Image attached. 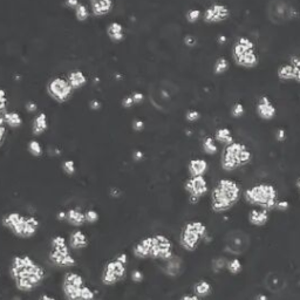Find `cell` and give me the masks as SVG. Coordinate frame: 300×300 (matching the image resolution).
I'll list each match as a JSON object with an SVG mask.
<instances>
[{
  "instance_id": "f1b7e54d",
  "label": "cell",
  "mask_w": 300,
  "mask_h": 300,
  "mask_svg": "<svg viewBox=\"0 0 300 300\" xmlns=\"http://www.w3.org/2000/svg\"><path fill=\"white\" fill-rule=\"evenodd\" d=\"M213 137H215L216 142H218L219 144L224 145V147H227V145L234 143V142H235L231 130L227 127L218 128V129L216 130L215 136H213Z\"/></svg>"
},
{
  "instance_id": "7bdbcfd3",
  "label": "cell",
  "mask_w": 300,
  "mask_h": 300,
  "mask_svg": "<svg viewBox=\"0 0 300 300\" xmlns=\"http://www.w3.org/2000/svg\"><path fill=\"white\" fill-rule=\"evenodd\" d=\"M7 107V95L6 92L3 88H0V117L4 116V114L6 113Z\"/></svg>"
},
{
  "instance_id": "74e56055",
  "label": "cell",
  "mask_w": 300,
  "mask_h": 300,
  "mask_svg": "<svg viewBox=\"0 0 300 300\" xmlns=\"http://www.w3.org/2000/svg\"><path fill=\"white\" fill-rule=\"evenodd\" d=\"M202 12L197 9H192V10H189L187 14H185V19H187L188 23L190 24H195L197 23V21L202 18Z\"/></svg>"
},
{
  "instance_id": "603a6c76",
  "label": "cell",
  "mask_w": 300,
  "mask_h": 300,
  "mask_svg": "<svg viewBox=\"0 0 300 300\" xmlns=\"http://www.w3.org/2000/svg\"><path fill=\"white\" fill-rule=\"evenodd\" d=\"M68 245L72 250H82L86 249L88 246V237L84 231L80 229L74 230L72 234L69 235Z\"/></svg>"
},
{
  "instance_id": "4fadbf2b",
  "label": "cell",
  "mask_w": 300,
  "mask_h": 300,
  "mask_svg": "<svg viewBox=\"0 0 300 300\" xmlns=\"http://www.w3.org/2000/svg\"><path fill=\"white\" fill-rule=\"evenodd\" d=\"M251 245V239L245 231L235 229L229 231L224 238L225 252L232 256H242L248 251Z\"/></svg>"
},
{
  "instance_id": "bcb514c9",
  "label": "cell",
  "mask_w": 300,
  "mask_h": 300,
  "mask_svg": "<svg viewBox=\"0 0 300 300\" xmlns=\"http://www.w3.org/2000/svg\"><path fill=\"white\" fill-rule=\"evenodd\" d=\"M144 279V274L141 272V271H134L133 273H131V280L134 281V283H142Z\"/></svg>"
},
{
  "instance_id": "6f0895ef",
  "label": "cell",
  "mask_w": 300,
  "mask_h": 300,
  "mask_svg": "<svg viewBox=\"0 0 300 300\" xmlns=\"http://www.w3.org/2000/svg\"><path fill=\"white\" fill-rule=\"evenodd\" d=\"M180 300H201V298L197 297L196 294H184Z\"/></svg>"
},
{
  "instance_id": "8d00e7d4",
  "label": "cell",
  "mask_w": 300,
  "mask_h": 300,
  "mask_svg": "<svg viewBox=\"0 0 300 300\" xmlns=\"http://www.w3.org/2000/svg\"><path fill=\"white\" fill-rule=\"evenodd\" d=\"M28 152H30L31 155L34 157L41 156L42 155V147H41L40 142L37 140L30 141V143H28Z\"/></svg>"
},
{
  "instance_id": "d6a6232c",
  "label": "cell",
  "mask_w": 300,
  "mask_h": 300,
  "mask_svg": "<svg viewBox=\"0 0 300 300\" xmlns=\"http://www.w3.org/2000/svg\"><path fill=\"white\" fill-rule=\"evenodd\" d=\"M202 149H203V152H204V154H206V155H209V156L216 155V153L218 152V147H217V144H216L215 137L206 136L202 142Z\"/></svg>"
},
{
  "instance_id": "277c9868",
  "label": "cell",
  "mask_w": 300,
  "mask_h": 300,
  "mask_svg": "<svg viewBox=\"0 0 300 300\" xmlns=\"http://www.w3.org/2000/svg\"><path fill=\"white\" fill-rule=\"evenodd\" d=\"M3 227L11 234L21 239L34 237L40 228V220L34 216H26L20 212H9L2 218Z\"/></svg>"
},
{
  "instance_id": "7402d4cb",
  "label": "cell",
  "mask_w": 300,
  "mask_h": 300,
  "mask_svg": "<svg viewBox=\"0 0 300 300\" xmlns=\"http://www.w3.org/2000/svg\"><path fill=\"white\" fill-rule=\"evenodd\" d=\"M113 7V0H91V10L94 17H106L107 14L112 12Z\"/></svg>"
},
{
  "instance_id": "cb8c5ba5",
  "label": "cell",
  "mask_w": 300,
  "mask_h": 300,
  "mask_svg": "<svg viewBox=\"0 0 300 300\" xmlns=\"http://www.w3.org/2000/svg\"><path fill=\"white\" fill-rule=\"evenodd\" d=\"M209 164L203 159H194L188 163V173L190 177L204 176L208 173Z\"/></svg>"
},
{
  "instance_id": "d4e9b609",
  "label": "cell",
  "mask_w": 300,
  "mask_h": 300,
  "mask_svg": "<svg viewBox=\"0 0 300 300\" xmlns=\"http://www.w3.org/2000/svg\"><path fill=\"white\" fill-rule=\"evenodd\" d=\"M66 222L75 228H80L86 223L85 212L79 208L66 210Z\"/></svg>"
},
{
  "instance_id": "9a60e30c",
  "label": "cell",
  "mask_w": 300,
  "mask_h": 300,
  "mask_svg": "<svg viewBox=\"0 0 300 300\" xmlns=\"http://www.w3.org/2000/svg\"><path fill=\"white\" fill-rule=\"evenodd\" d=\"M184 190L188 194L189 202L191 204H197L208 194L209 185L204 176L189 177L184 183Z\"/></svg>"
},
{
  "instance_id": "30bf717a",
  "label": "cell",
  "mask_w": 300,
  "mask_h": 300,
  "mask_svg": "<svg viewBox=\"0 0 300 300\" xmlns=\"http://www.w3.org/2000/svg\"><path fill=\"white\" fill-rule=\"evenodd\" d=\"M206 227L203 222L194 220L187 223L182 229L180 235V245L185 251L192 252L198 248L206 236Z\"/></svg>"
},
{
  "instance_id": "c3c4849f",
  "label": "cell",
  "mask_w": 300,
  "mask_h": 300,
  "mask_svg": "<svg viewBox=\"0 0 300 300\" xmlns=\"http://www.w3.org/2000/svg\"><path fill=\"white\" fill-rule=\"evenodd\" d=\"M290 208V203L287 201H285V199H281V201H278L277 205H276V209L280 210V211H286V210Z\"/></svg>"
},
{
  "instance_id": "8992f818",
  "label": "cell",
  "mask_w": 300,
  "mask_h": 300,
  "mask_svg": "<svg viewBox=\"0 0 300 300\" xmlns=\"http://www.w3.org/2000/svg\"><path fill=\"white\" fill-rule=\"evenodd\" d=\"M252 160V153L248 145L242 142H234L223 148L220 155V167L224 171L231 173L248 166Z\"/></svg>"
},
{
  "instance_id": "681fc988",
  "label": "cell",
  "mask_w": 300,
  "mask_h": 300,
  "mask_svg": "<svg viewBox=\"0 0 300 300\" xmlns=\"http://www.w3.org/2000/svg\"><path fill=\"white\" fill-rule=\"evenodd\" d=\"M184 44L185 46H188V47H194L197 44V40H196L195 37H192V35H187V37L184 38Z\"/></svg>"
},
{
  "instance_id": "f5cc1de1",
  "label": "cell",
  "mask_w": 300,
  "mask_h": 300,
  "mask_svg": "<svg viewBox=\"0 0 300 300\" xmlns=\"http://www.w3.org/2000/svg\"><path fill=\"white\" fill-rule=\"evenodd\" d=\"M79 4H80L79 0H65V6L67 7V9L75 10L78 7Z\"/></svg>"
},
{
  "instance_id": "d6986e66",
  "label": "cell",
  "mask_w": 300,
  "mask_h": 300,
  "mask_svg": "<svg viewBox=\"0 0 300 300\" xmlns=\"http://www.w3.org/2000/svg\"><path fill=\"white\" fill-rule=\"evenodd\" d=\"M256 114L260 120L271 121L277 115V108L269 96L263 95L256 103Z\"/></svg>"
},
{
  "instance_id": "7c38bea8",
  "label": "cell",
  "mask_w": 300,
  "mask_h": 300,
  "mask_svg": "<svg viewBox=\"0 0 300 300\" xmlns=\"http://www.w3.org/2000/svg\"><path fill=\"white\" fill-rule=\"evenodd\" d=\"M52 250L49 252V259L55 266L66 269V267H72L77 264L72 253L69 251L68 242L66 241L62 236H55L51 242Z\"/></svg>"
},
{
  "instance_id": "03108f58",
  "label": "cell",
  "mask_w": 300,
  "mask_h": 300,
  "mask_svg": "<svg viewBox=\"0 0 300 300\" xmlns=\"http://www.w3.org/2000/svg\"><path fill=\"white\" fill-rule=\"evenodd\" d=\"M218 40H219V44H222L223 41H227V38H225V37H219Z\"/></svg>"
},
{
  "instance_id": "1f68e13d",
  "label": "cell",
  "mask_w": 300,
  "mask_h": 300,
  "mask_svg": "<svg viewBox=\"0 0 300 300\" xmlns=\"http://www.w3.org/2000/svg\"><path fill=\"white\" fill-rule=\"evenodd\" d=\"M212 286L209 281L206 280H199L194 285V294L199 298H205L211 294Z\"/></svg>"
},
{
  "instance_id": "4dcf8cb0",
  "label": "cell",
  "mask_w": 300,
  "mask_h": 300,
  "mask_svg": "<svg viewBox=\"0 0 300 300\" xmlns=\"http://www.w3.org/2000/svg\"><path fill=\"white\" fill-rule=\"evenodd\" d=\"M3 119L6 126L13 128V129H17L23 124V119H21L20 114L17 112H6L4 114Z\"/></svg>"
},
{
  "instance_id": "9c48e42d",
  "label": "cell",
  "mask_w": 300,
  "mask_h": 300,
  "mask_svg": "<svg viewBox=\"0 0 300 300\" xmlns=\"http://www.w3.org/2000/svg\"><path fill=\"white\" fill-rule=\"evenodd\" d=\"M266 17L270 23L280 26L298 19L299 12L287 0H270L266 6Z\"/></svg>"
},
{
  "instance_id": "44dd1931",
  "label": "cell",
  "mask_w": 300,
  "mask_h": 300,
  "mask_svg": "<svg viewBox=\"0 0 300 300\" xmlns=\"http://www.w3.org/2000/svg\"><path fill=\"white\" fill-rule=\"evenodd\" d=\"M270 219V211L265 209H252L250 210L248 220L249 223L253 225V227L257 228H263L265 227Z\"/></svg>"
},
{
  "instance_id": "f6af8a7d",
  "label": "cell",
  "mask_w": 300,
  "mask_h": 300,
  "mask_svg": "<svg viewBox=\"0 0 300 300\" xmlns=\"http://www.w3.org/2000/svg\"><path fill=\"white\" fill-rule=\"evenodd\" d=\"M6 124L4 122V119L3 117H0V147H2L4 141H5L6 138Z\"/></svg>"
},
{
  "instance_id": "ba28073f",
  "label": "cell",
  "mask_w": 300,
  "mask_h": 300,
  "mask_svg": "<svg viewBox=\"0 0 300 300\" xmlns=\"http://www.w3.org/2000/svg\"><path fill=\"white\" fill-rule=\"evenodd\" d=\"M62 292L66 300H95L96 293L77 272H67L62 279Z\"/></svg>"
},
{
  "instance_id": "ee69618b",
  "label": "cell",
  "mask_w": 300,
  "mask_h": 300,
  "mask_svg": "<svg viewBox=\"0 0 300 300\" xmlns=\"http://www.w3.org/2000/svg\"><path fill=\"white\" fill-rule=\"evenodd\" d=\"M185 119H187L188 122H197V121L201 119V113L198 110L191 109L185 114Z\"/></svg>"
},
{
  "instance_id": "6da1fadb",
  "label": "cell",
  "mask_w": 300,
  "mask_h": 300,
  "mask_svg": "<svg viewBox=\"0 0 300 300\" xmlns=\"http://www.w3.org/2000/svg\"><path fill=\"white\" fill-rule=\"evenodd\" d=\"M10 276L17 290L28 293L40 286L45 280L46 273L44 267L30 256L17 255L11 262Z\"/></svg>"
},
{
  "instance_id": "ab89813d",
  "label": "cell",
  "mask_w": 300,
  "mask_h": 300,
  "mask_svg": "<svg viewBox=\"0 0 300 300\" xmlns=\"http://www.w3.org/2000/svg\"><path fill=\"white\" fill-rule=\"evenodd\" d=\"M85 218H86V223L94 224L99 220V213L94 209H88L85 211Z\"/></svg>"
},
{
  "instance_id": "e7e4bbea",
  "label": "cell",
  "mask_w": 300,
  "mask_h": 300,
  "mask_svg": "<svg viewBox=\"0 0 300 300\" xmlns=\"http://www.w3.org/2000/svg\"><path fill=\"white\" fill-rule=\"evenodd\" d=\"M295 185H297V189L299 191V196H300V178H298L297 182H295Z\"/></svg>"
},
{
  "instance_id": "5bb4252c",
  "label": "cell",
  "mask_w": 300,
  "mask_h": 300,
  "mask_svg": "<svg viewBox=\"0 0 300 300\" xmlns=\"http://www.w3.org/2000/svg\"><path fill=\"white\" fill-rule=\"evenodd\" d=\"M171 85L160 82L154 85L149 91V99L152 105L159 110H164L168 106L173 102V89L170 88Z\"/></svg>"
},
{
  "instance_id": "836d02e7",
  "label": "cell",
  "mask_w": 300,
  "mask_h": 300,
  "mask_svg": "<svg viewBox=\"0 0 300 300\" xmlns=\"http://www.w3.org/2000/svg\"><path fill=\"white\" fill-rule=\"evenodd\" d=\"M229 67V61L227 60V58H224V56H220L215 61V65H213V73L215 75H223L228 72Z\"/></svg>"
},
{
  "instance_id": "4316f807",
  "label": "cell",
  "mask_w": 300,
  "mask_h": 300,
  "mask_svg": "<svg viewBox=\"0 0 300 300\" xmlns=\"http://www.w3.org/2000/svg\"><path fill=\"white\" fill-rule=\"evenodd\" d=\"M107 35L114 42H120L124 39V28L119 23H110L107 27Z\"/></svg>"
},
{
  "instance_id": "ac0fdd59",
  "label": "cell",
  "mask_w": 300,
  "mask_h": 300,
  "mask_svg": "<svg viewBox=\"0 0 300 300\" xmlns=\"http://www.w3.org/2000/svg\"><path fill=\"white\" fill-rule=\"evenodd\" d=\"M264 287L271 293H280L286 288L287 281L285 279L284 274L278 272V271H270L265 274L263 279Z\"/></svg>"
},
{
  "instance_id": "680465c9",
  "label": "cell",
  "mask_w": 300,
  "mask_h": 300,
  "mask_svg": "<svg viewBox=\"0 0 300 300\" xmlns=\"http://www.w3.org/2000/svg\"><path fill=\"white\" fill-rule=\"evenodd\" d=\"M91 108L93 109V110H99L100 109V107H101V103H100L98 100H93V101L91 102Z\"/></svg>"
},
{
  "instance_id": "83f0119b",
  "label": "cell",
  "mask_w": 300,
  "mask_h": 300,
  "mask_svg": "<svg viewBox=\"0 0 300 300\" xmlns=\"http://www.w3.org/2000/svg\"><path fill=\"white\" fill-rule=\"evenodd\" d=\"M47 128L48 121L45 113H40L38 116H35V119L33 120V124H32V131H33L35 136L44 134L47 130Z\"/></svg>"
},
{
  "instance_id": "2e32d148",
  "label": "cell",
  "mask_w": 300,
  "mask_h": 300,
  "mask_svg": "<svg viewBox=\"0 0 300 300\" xmlns=\"http://www.w3.org/2000/svg\"><path fill=\"white\" fill-rule=\"evenodd\" d=\"M231 10L223 3H213L204 10L202 14L203 21L208 25L222 24L230 19Z\"/></svg>"
},
{
  "instance_id": "f35d334b",
  "label": "cell",
  "mask_w": 300,
  "mask_h": 300,
  "mask_svg": "<svg viewBox=\"0 0 300 300\" xmlns=\"http://www.w3.org/2000/svg\"><path fill=\"white\" fill-rule=\"evenodd\" d=\"M245 114V108L243 106L242 102H236L231 108V116L235 119H241V117Z\"/></svg>"
},
{
  "instance_id": "7a4b0ae2",
  "label": "cell",
  "mask_w": 300,
  "mask_h": 300,
  "mask_svg": "<svg viewBox=\"0 0 300 300\" xmlns=\"http://www.w3.org/2000/svg\"><path fill=\"white\" fill-rule=\"evenodd\" d=\"M134 256L138 259L166 260L174 256L173 243L164 235H153L142 238L133 248Z\"/></svg>"
},
{
  "instance_id": "ffe728a7",
  "label": "cell",
  "mask_w": 300,
  "mask_h": 300,
  "mask_svg": "<svg viewBox=\"0 0 300 300\" xmlns=\"http://www.w3.org/2000/svg\"><path fill=\"white\" fill-rule=\"evenodd\" d=\"M277 78L283 82H295L300 84V67L287 61L278 67Z\"/></svg>"
},
{
  "instance_id": "52a82bcc",
  "label": "cell",
  "mask_w": 300,
  "mask_h": 300,
  "mask_svg": "<svg viewBox=\"0 0 300 300\" xmlns=\"http://www.w3.org/2000/svg\"><path fill=\"white\" fill-rule=\"evenodd\" d=\"M231 56L234 62L241 68L252 69L259 65V55L256 45L248 37L237 38L231 49Z\"/></svg>"
},
{
  "instance_id": "5b68a950",
  "label": "cell",
  "mask_w": 300,
  "mask_h": 300,
  "mask_svg": "<svg viewBox=\"0 0 300 300\" xmlns=\"http://www.w3.org/2000/svg\"><path fill=\"white\" fill-rule=\"evenodd\" d=\"M244 199L250 205L269 211L276 209L278 203V191L271 183H258L252 185L244 191Z\"/></svg>"
},
{
  "instance_id": "484cf974",
  "label": "cell",
  "mask_w": 300,
  "mask_h": 300,
  "mask_svg": "<svg viewBox=\"0 0 300 300\" xmlns=\"http://www.w3.org/2000/svg\"><path fill=\"white\" fill-rule=\"evenodd\" d=\"M163 271L168 277H177L182 271V259L180 257L173 256L170 259L166 260Z\"/></svg>"
},
{
  "instance_id": "be15d7a7",
  "label": "cell",
  "mask_w": 300,
  "mask_h": 300,
  "mask_svg": "<svg viewBox=\"0 0 300 300\" xmlns=\"http://www.w3.org/2000/svg\"><path fill=\"white\" fill-rule=\"evenodd\" d=\"M256 300H269V299H267V297H266L265 294L260 293V294H257L256 295Z\"/></svg>"
},
{
  "instance_id": "e575fe53",
  "label": "cell",
  "mask_w": 300,
  "mask_h": 300,
  "mask_svg": "<svg viewBox=\"0 0 300 300\" xmlns=\"http://www.w3.org/2000/svg\"><path fill=\"white\" fill-rule=\"evenodd\" d=\"M75 12V18H77L78 21L80 23H84L89 18V11L87 9V6L84 5V4H79L77 9L74 10Z\"/></svg>"
},
{
  "instance_id": "91938a15",
  "label": "cell",
  "mask_w": 300,
  "mask_h": 300,
  "mask_svg": "<svg viewBox=\"0 0 300 300\" xmlns=\"http://www.w3.org/2000/svg\"><path fill=\"white\" fill-rule=\"evenodd\" d=\"M143 153L140 152V150H137V152L134 153V160L135 161H141L142 159H143Z\"/></svg>"
},
{
  "instance_id": "3957f363",
  "label": "cell",
  "mask_w": 300,
  "mask_h": 300,
  "mask_svg": "<svg viewBox=\"0 0 300 300\" xmlns=\"http://www.w3.org/2000/svg\"><path fill=\"white\" fill-rule=\"evenodd\" d=\"M242 188L231 178H222L211 191L210 204L213 212L223 213L234 208L241 199Z\"/></svg>"
},
{
  "instance_id": "d590c367",
  "label": "cell",
  "mask_w": 300,
  "mask_h": 300,
  "mask_svg": "<svg viewBox=\"0 0 300 300\" xmlns=\"http://www.w3.org/2000/svg\"><path fill=\"white\" fill-rule=\"evenodd\" d=\"M227 270L228 272H230L231 274H238L239 272H242L243 270V265L241 263V260L238 258H234L231 260H229L228 264H227Z\"/></svg>"
},
{
  "instance_id": "6125c7cd",
  "label": "cell",
  "mask_w": 300,
  "mask_h": 300,
  "mask_svg": "<svg viewBox=\"0 0 300 300\" xmlns=\"http://www.w3.org/2000/svg\"><path fill=\"white\" fill-rule=\"evenodd\" d=\"M39 300H56V299L51 297V295H48V294H42L41 297L39 298Z\"/></svg>"
},
{
  "instance_id": "8fae6325",
  "label": "cell",
  "mask_w": 300,
  "mask_h": 300,
  "mask_svg": "<svg viewBox=\"0 0 300 300\" xmlns=\"http://www.w3.org/2000/svg\"><path fill=\"white\" fill-rule=\"evenodd\" d=\"M128 257L126 253H119L109 260L103 267L101 281L106 286H113L126 277Z\"/></svg>"
},
{
  "instance_id": "db71d44e",
  "label": "cell",
  "mask_w": 300,
  "mask_h": 300,
  "mask_svg": "<svg viewBox=\"0 0 300 300\" xmlns=\"http://www.w3.org/2000/svg\"><path fill=\"white\" fill-rule=\"evenodd\" d=\"M37 109H38V106H37V103L35 102H33V101H28L27 103H26V110L28 113H34V112H37Z\"/></svg>"
},
{
  "instance_id": "f907efd6",
  "label": "cell",
  "mask_w": 300,
  "mask_h": 300,
  "mask_svg": "<svg viewBox=\"0 0 300 300\" xmlns=\"http://www.w3.org/2000/svg\"><path fill=\"white\" fill-rule=\"evenodd\" d=\"M133 128L136 131H142L144 129V122L142 120H135L133 122Z\"/></svg>"
},
{
  "instance_id": "e0dca14e",
  "label": "cell",
  "mask_w": 300,
  "mask_h": 300,
  "mask_svg": "<svg viewBox=\"0 0 300 300\" xmlns=\"http://www.w3.org/2000/svg\"><path fill=\"white\" fill-rule=\"evenodd\" d=\"M47 93L55 102L63 103L70 98L73 88L70 87L68 80L56 77L48 82Z\"/></svg>"
},
{
  "instance_id": "60d3db41",
  "label": "cell",
  "mask_w": 300,
  "mask_h": 300,
  "mask_svg": "<svg viewBox=\"0 0 300 300\" xmlns=\"http://www.w3.org/2000/svg\"><path fill=\"white\" fill-rule=\"evenodd\" d=\"M227 264H228V260L224 259V258H216V259H213V262H212V271H213V272L218 273L223 269H227Z\"/></svg>"
},
{
  "instance_id": "11a10c76",
  "label": "cell",
  "mask_w": 300,
  "mask_h": 300,
  "mask_svg": "<svg viewBox=\"0 0 300 300\" xmlns=\"http://www.w3.org/2000/svg\"><path fill=\"white\" fill-rule=\"evenodd\" d=\"M276 137L278 141H284L285 137H286V131H285L284 129H281V128H279L276 133Z\"/></svg>"
},
{
  "instance_id": "94428289",
  "label": "cell",
  "mask_w": 300,
  "mask_h": 300,
  "mask_svg": "<svg viewBox=\"0 0 300 300\" xmlns=\"http://www.w3.org/2000/svg\"><path fill=\"white\" fill-rule=\"evenodd\" d=\"M56 218L59 220H66V211H59L56 215Z\"/></svg>"
},
{
  "instance_id": "f546056e",
  "label": "cell",
  "mask_w": 300,
  "mask_h": 300,
  "mask_svg": "<svg viewBox=\"0 0 300 300\" xmlns=\"http://www.w3.org/2000/svg\"><path fill=\"white\" fill-rule=\"evenodd\" d=\"M68 82L74 91V89L82 88L87 84V77L81 70H73L68 75Z\"/></svg>"
},
{
  "instance_id": "b9f144b4",
  "label": "cell",
  "mask_w": 300,
  "mask_h": 300,
  "mask_svg": "<svg viewBox=\"0 0 300 300\" xmlns=\"http://www.w3.org/2000/svg\"><path fill=\"white\" fill-rule=\"evenodd\" d=\"M62 170H63V173L67 174V175H69V176H72V175H74L75 170H77V168H75L74 161H72V160L65 161V162L62 163Z\"/></svg>"
},
{
  "instance_id": "9f6ffc18",
  "label": "cell",
  "mask_w": 300,
  "mask_h": 300,
  "mask_svg": "<svg viewBox=\"0 0 300 300\" xmlns=\"http://www.w3.org/2000/svg\"><path fill=\"white\" fill-rule=\"evenodd\" d=\"M288 61L292 62V63H294V65H297L298 67H300V56L299 55H292V56H290Z\"/></svg>"
},
{
  "instance_id": "816d5d0a",
  "label": "cell",
  "mask_w": 300,
  "mask_h": 300,
  "mask_svg": "<svg viewBox=\"0 0 300 300\" xmlns=\"http://www.w3.org/2000/svg\"><path fill=\"white\" fill-rule=\"evenodd\" d=\"M135 105L133 99H131V96H127V98H124L122 100V106L124 108H131Z\"/></svg>"
},
{
  "instance_id": "7dc6e473",
  "label": "cell",
  "mask_w": 300,
  "mask_h": 300,
  "mask_svg": "<svg viewBox=\"0 0 300 300\" xmlns=\"http://www.w3.org/2000/svg\"><path fill=\"white\" fill-rule=\"evenodd\" d=\"M130 96H131V99H133L135 105L142 103V102H143V100H144V94H143V93H141V92H134Z\"/></svg>"
}]
</instances>
